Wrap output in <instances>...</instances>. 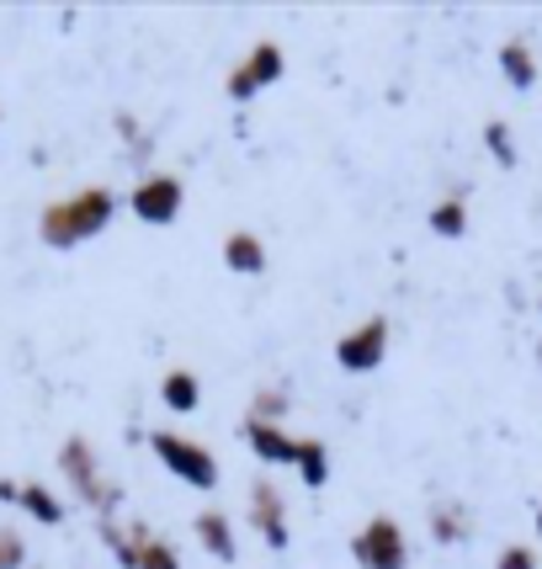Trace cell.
I'll list each match as a JSON object with an SVG mask.
<instances>
[{
	"instance_id": "obj_24",
	"label": "cell",
	"mask_w": 542,
	"mask_h": 569,
	"mask_svg": "<svg viewBox=\"0 0 542 569\" xmlns=\"http://www.w3.org/2000/svg\"><path fill=\"white\" fill-rule=\"evenodd\" d=\"M538 368H542V347H538Z\"/></svg>"
},
{
	"instance_id": "obj_5",
	"label": "cell",
	"mask_w": 542,
	"mask_h": 569,
	"mask_svg": "<svg viewBox=\"0 0 542 569\" xmlns=\"http://www.w3.org/2000/svg\"><path fill=\"white\" fill-rule=\"evenodd\" d=\"M282 74H288V53L277 49L271 38H261V43H255V49H250L245 59H240V64L229 70L223 91H229V101H234V107H245L250 97H261L267 86H277Z\"/></svg>"
},
{
	"instance_id": "obj_3",
	"label": "cell",
	"mask_w": 542,
	"mask_h": 569,
	"mask_svg": "<svg viewBox=\"0 0 542 569\" xmlns=\"http://www.w3.org/2000/svg\"><path fill=\"white\" fill-rule=\"evenodd\" d=\"M149 447L165 463V473H175L181 485H192V490H213L219 485V458L202 442H192V437H181V431H149Z\"/></svg>"
},
{
	"instance_id": "obj_14",
	"label": "cell",
	"mask_w": 542,
	"mask_h": 569,
	"mask_svg": "<svg viewBox=\"0 0 542 569\" xmlns=\"http://www.w3.org/2000/svg\"><path fill=\"white\" fill-rule=\"evenodd\" d=\"M431 234H442V240H463L469 234V198L463 192H452L431 208Z\"/></svg>"
},
{
	"instance_id": "obj_11",
	"label": "cell",
	"mask_w": 542,
	"mask_h": 569,
	"mask_svg": "<svg viewBox=\"0 0 542 569\" xmlns=\"http://www.w3.org/2000/svg\"><path fill=\"white\" fill-rule=\"evenodd\" d=\"M192 532H198V543L219 559V565H234V553H240V543H234V521H229V511H202V517H192Z\"/></svg>"
},
{
	"instance_id": "obj_17",
	"label": "cell",
	"mask_w": 542,
	"mask_h": 569,
	"mask_svg": "<svg viewBox=\"0 0 542 569\" xmlns=\"http://www.w3.org/2000/svg\"><path fill=\"white\" fill-rule=\"evenodd\" d=\"M431 538H436V543H469L473 538L469 511H463V506H452V500L436 506V511H431Z\"/></svg>"
},
{
	"instance_id": "obj_4",
	"label": "cell",
	"mask_w": 542,
	"mask_h": 569,
	"mask_svg": "<svg viewBox=\"0 0 542 569\" xmlns=\"http://www.w3.org/2000/svg\"><path fill=\"white\" fill-rule=\"evenodd\" d=\"M351 559L362 569H410V538H404V527L394 517H378L351 538Z\"/></svg>"
},
{
	"instance_id": "obj_10",
	"label": "cell",
	"mask_w": 542,
	"mask_h": 569,
	"mask_svg": "<svg viewBox=\"0 0 542 569\" xmlns=\"http://www.w3.org/2000/svg\"><path fill=\"white\" fill-rule=\"evenodd\" d=\"M223 267L240 277H261L267 272V240L250 234V229H229L223 234Z\"/></svg>"
},
{
	"instance_id": "obj_9",
	"label": "cell",
	"mask_w": 542,
	"mask_h": 569,
	"mask_svg": "<svg viewBox=\"0 0 542 569\" xmlns=\"http://www.w3.org/2000/svg\"><path fill=\"white\" fill-rule=\"evenodd\" d=\"M240 437H245V447L267 463V469H298V452H303V437H293L288 426H277V421H250L245 416V426H240Z\"/></svg>"
},
{
	"instance_id": "obj_1",
	"label": "cell",
	"mask_w": 542,
	"mask_h": 569,
	"mask_svg": "<svg viewBox=\"0 0 542 569\" xmlns=\"http://www.w3.org/2000/svg\"><path fill=\"white\" fill-rule=\"evenodd\" d=\"M112 219H118V198L107 187H86V192H74L64 202H49L43 219H38V234H43L49 250H74L86 240H97Z\"/></svg>"
},
{
	"instance_id": "obj_22",
	"label": "cell",
	"mask_w": 542,
	"mask_h": 569,
	"mask_svg": "<svg viewBox=\"0 0 542 569\" xmlns=\"http://www.w3.org/2000/svg\"><path fill=\"white\" fill-rule=\"evenodd\" d=\"M22 559H27V543L6 527V532H0V569H22Z\"/></svg>"
},
{
	"instance_id": "obj_21",
	"label": "cell",
	"mask_w": 542,
	"mask_h": 569,
	"mask_svg": "<svg viewBox=\"0 0 542 569\" xmlns=\"http://www.w3.org/2000/svg\"><path fill=\"white\" fill-rule=\"evenodd\" d=\"M494 569H538V553H532L526 543H511V548H500Z\"/></svg>"
},
{
	"instance_id": "obj_8",
	"label": "cell",
	"mask_w": 542,
	"mask_h": 569,
	"mask_svg": "<svg viewBox=\"0 0 542 569\" xmlns=\"http://www.w3.org/2000/svg\"><path fill=\"white\" fill-rule=\"evenodd\" d=\"M250 527H255V538L267 548H282L293 543V527H288V500H282V490L271 485V479H255L250 485Z\"/></svg>"
},
{
	"instance_id": "obj_23",
	"label": "cell",
	"mask_w": 542,
	"mask_h": 569,
	"mask_svg": "<svg viewBox=\"0 0 542 569\" xmlns=\"http://www.w3.org/2000/svg\"><path fill=\"white\" fill-rule=\"evenodd\" d=\"M538 538H542V511H538Z\"/></svg>"
},
{
	"instance_id": "obj_6",
	"label": "cell",
	"mask_w": 542,
	"mask_h": 569,
	"mask_svg": "<svg viewBox=\"0 0 542 569\" xmlns=\"http://www.w3.org/2000/svg\"><path fill=\"white\" fill-rule=\"evenodd\" d=\"M383 357H389V320H383V315H368L357 330H345L341 341H335V368L357 372V378H362V372H378Z\"/></svg>"
},
{
	"instance_id": "obj_16",
	"label": "cell",
	"mask_w": 542,
	"mask_h": 569,
	"mask_svg": "<svg viewBox=\"0 0 542 569\" xmlns=\"http://www.w3.org/2000/svg\"><path fill=\"white\" fill-rule=\"evenodd\" d=\"M17 506H22L32 521H43V527H59V521H64V506H59V496H53L49 485H22V490H17Z\"/></svg>"
},
{
	"instance_id": "obj_7",
	"label": "cell",
	"mask_w": 542,
	"mask_h": 569,
	"mask_svg": "<svg viewBox=\"0 0 542 569\" xmlns=\"http://www.w3.org/2000/svg\"><path fill=\"white\" fill-rule=\"evenodd\" d=\"M181 202H187V187H181V176L171 171H149L133 192H128V208H133V219L139 223H175L181 219Z\"/></svg>"
},
{
	"instance_id": "obj_13",
	"label": "cell",
	"mask_w": 542,
	"mask_h": 569,
	"mask_svg": "<svg viewBox=\"0 0 542 569\" xmlns=\"http://www.w3.org/2000/svg\"><path fill=\"white\" fill-rule=\"evenodd\" d=\"M500 74H505L511 91H532V86H538V53L526 49L521 38H511V43L500 49Z\"/></svg>"
},
{
	"instance_id": "obj_12",
	"label": "cell",
	"mask_w": 542,
	"mask_h": 569,
	"mask_svg": "<svg viewBox=\"0 0 542 569\" xmlns=\"http://www.w3.org/2000/svg\"><path fill=\"white\" fill-rule=\"evenodd\" d=\"M160 399H165V410L171 416H192L202 405V383L192 368H171L165 378H160Z\"/></svg>"
},
{
	"instance_id": "obj_20",
	"label": "cell",
	"mask_w": 542,
	"mask_h": 569,
	"mask_svg": "<svg viewBox=\"0 0 542 569\" xmlns=\"http://www.w3.org/2000/svg\"><path fill=\"white\" fill-rule=\"evenodd\" d=\"M139 569H181V553H175V543H165V538H144Z\"/></svg>"
},
{
	"instance_id": "obj_19",
	"label": "cell",
	"mask_w": 542,
	"mask_h": 569,
	"mask_svg": "<svg viewBox=\"0 0 542 569\" xmlns=\"http://www.w3.org/2000/svg\"><path fill=\"white\" fill-rule=\"evenodd\" d=\"M484 149H490L494 166L516 171V139H511V128L500 123V118H490V123H484Z\"/></svg>"
},
{
	"instance_id": "obj_15",
	"label": "cell",
	"mask_w": 542,
	"mask_h": 569,
	"mask_svg": "<svg viewBox=\"0 0 542 569\" xmlns=\"http://www.w3.org/2000/svg\"><path fill=\"white\" fill-rule=\"evenodd\" d=\"M298 479L303 490H324L330 485V447L320 437H303V452H298Z\"/></svg>"
},
{
	"instance_id": "obj_2",
	"label": "cell",
	"mask_w": 542,
	"mask_h": 569,
	"mask_svg": "<svg viewBox=\"0 0 542 569\" xmlns=\"http://www.w3.org/2000/svg\"><path fill=\"white\" fill-rule=\"evenodd\" d=\"M59 473L70 479V490L101 521H112V511L123 506V485H112V479H101V463H97V447L86 442V437H70V442L59 447Z\"/></svg>"
},
{
	"instance_id": "obj_18",
	"label": "cell",
	"mask_w": 542,
	"mask_h": 569,
	"mask_svg": "<svg viewBox=\"0 0 542 569\" xmlns=\"http://www.w3.org/2000/svg\"><path fill=\"white\" fill-rule=\"evenodd\" d=\"M288 410H293V395H288V389H277V383H267V389H255V395H250V421H277L282 426Z\"/></svg>"
}]
</instances>
